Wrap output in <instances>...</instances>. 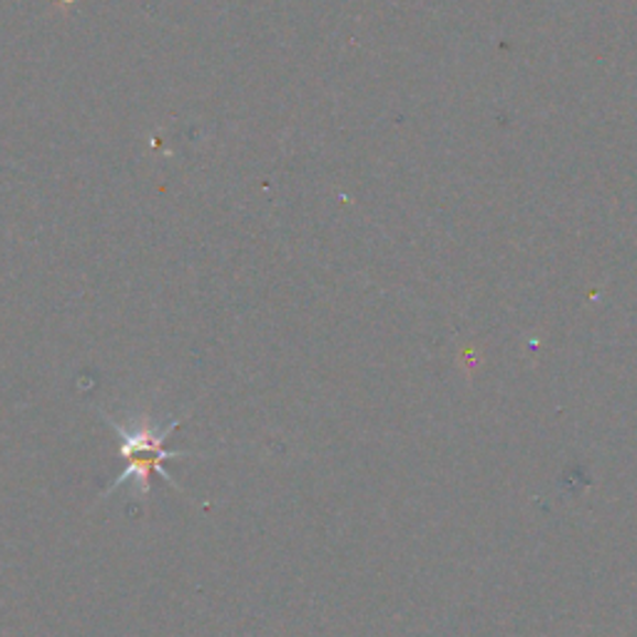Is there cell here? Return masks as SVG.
Returning a JSON list of instances; mask_svg holds the SVG:
<instances>
[{
  "instance_id": "1",
  "label": "cell",
  "mask_w": 637,
  "mask_h": 637,
  "mask_svg": "<svg viewBox=\"0 0 637 637\" xmlns=\"http://www.w3.org/2000/svg\"><path fill=\"white\" fill-rule=\"evenodd\" d=\"M102 419L108 421V427L118 433L120 439V456H122V473L118 478H115L112 488H108L110 496L115 490H120L122 486L132 484L138 488L140 496H148L150 488H152V473H158L172 484L175 488L177 481L170 476L165 471V463L170 458H187L192 456L190 451H172L165 446V441L170 439V433L180 427V419H172L168 423H158L150 421V419H140V421H130V423H120L115 421L108 413H102Z\"/></svg>"
}]
</instances>
